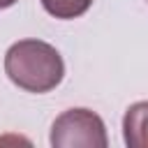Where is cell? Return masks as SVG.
I'll use <instances>...</instances> for the list:
<instances>
[{
  "mask_svg": "<svg viewBox=\"0 0 148 148\" xmlns=\"http://www.w3.org/2000/svg\"><path fill=\"white\" fill-rule=\"evenodd\" d=\"M5 74L14 86L28 92H49L65 76L62 56L42 39L14 42L5 53Z\"/></svg>",
  "mask_w": 148,
  "mask_h": 148,
  "instance_id": "cell-1",
  "label": "cell"
},
{
  "mask_svg": "<svg viewBox=\"0 0 148 148\" xmlns=\"http://www.w3.org/2000/svg\"><path fill=\"white\" fill-rule=\"evenodd\" d=\"M104 120L90 109H67L51 125V146L56 148H106Z\"/></svg>",
  "mask_w": 148,
  "mask_h": 148,
  "instance_id": "cell-2",
  "label": "cell"
},
{
  "mask_svg": "<svg viewBox=\"0 0 148 148\" xmlns=\"http://www.w3.org/2000/svg\"><path fill=\"white\" fill-rule=\"evenodd\" d=\"M123 136L130 148H148V102H136L125 111Z\"/></svg>",
  "mask_w": 148,
  "mask_h": 148,
  "instance_id": "cell-3",
  "label": "cell"
},
{
  "mask_svg": "<svg viewBox=\"0 0 148 148\" xmlns=\"http://www.w3.org/2000/svg\"><path fill=\"white\" fill-rule=\"evenodd\" d=\"M92 0H42V7L53 16V18H79L90 9Z\"/></svg>",
  "mask_w": 148,
  "mask_h": 148,
  "instance_id": "cell-4",
  "label": "cell"
},
{
  "mask_svg": "<svg viewBox=\"0 0 148 148\" xmlns=\"http://www.w3.org/2000/svg\"><path fill=\"white\" fill-rule=\"evenodd\" d=\"M18 0H0V9H7V7H12V5H16Z\"/></svg>",
  "mask_w": 148,
  "mask_h": 148,
  "instance_id": "cell-5",
  "label": "cell"
}]
</instances>
